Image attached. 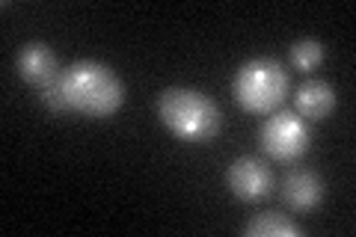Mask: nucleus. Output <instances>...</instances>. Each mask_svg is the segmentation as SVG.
<instances>
[{
	"label": "nucleus",
	"instance_id": "obj_5",
	"mask_svg": "<svg viewBox=\"0 0 356 237\" xmlns=\"http://www.w3.org/2000/svg\"><path fill=\"white\" fill-rule=\"evenodd\" d=\"M226 184L232 190V196L241 202H261L270 196L273 175L267 169V163L255 161V157H238L226 169Z\"/></svg>",
	"mask_w": 356,
	"mask_h": 237
},
{
	"label": "nucleus",
	"instance_id": "obj_7",
	"mask_svg": "<svg viewBox=\"0 0 356 237\" xmlns=\"http://www.w3.org/2000/svg\"><path fill=\"white\" fill-rule=\"evenodd\" d=\"M324 199V181L312 169H291L282 181V202L297 213H309Z\"/></svg>",
	"mask_w": 356,
	"mask_h": 237
},
{
	"label": "nucleus",
	"instance_id": "obj_10",
	"mask_svg": "<svg viewBox=\"0 0 356 237\" xmlns=\"http://www.w3.org/2000/svg\"><path fill=\"white\" fill-rule=\"evenodd\" d=\"M288 60H291L297 72L309 74L327 60V44L321 39H312V36L297 39V42H291V48H288Z\"/></svg>",
	"mask_w": 356,
	"mask_h": 237
},
{
	"label": "nucleus",
	"instance_id": "obj_1",
	"mask_svg": "<svg viewBox=\"0 0 356 237\" xmlns=\"http://www.w3.org/2000/svg\"><path fill=\"white\" fill-rule=\"evenodd\" d=\"M42 104L57 116L110 119L125 104V83L102 60H74L60 77L39 89Z\"/></svg>",
	"mask_w": 356,
	"mask_h": 237
},
{
	"label": "nucleus",
	"instance_id": "obj_8",
	"mask_svg": "<svg viewBox=\"0 0 356 237\" xmlns=\"http://www.w3.org/2000/svg\"><path fill=\"white\" fill-rule=\"evenodd\" d=\"M294 107L297 116L306 122H324L332 110H336V89L327 81H318V77H309L297 86L294 92Z\"/></svg>",
	"mask_w": 356,
	"mask_h": 237
},
{
	"label": "nucleus",
	"instance_id": "obj_6",
	"mask_svg": "<svg viewBox=\"0 0 356 237\" xmlns=\"http://www.w3.org/2000/svg\"><path fill=\"white\" fill-rule=\"evenodd\" d=\"M15 69L21 74V81L30 83V86H39V89L54 83L60 77V72H63L57 54H54V48L51 44H44V42L21 44V51L15 56Z\"/></svg>",
	"mask_w": 356,
	"mask_h": 237
},
{
	"label": "nucleus",
	"instance_id": "obj_3",
	"mask_svg": "<svg viewBox=\"0 0 356 237\" xmlns=\"http://www.w3.org/2000/svg\"><path fill=\"white\" fill-rule=\"evenodd\" d=\"M288 89H291V77L276 56H252L241 63L232 81V95L241 110L252 116H270L288 98Z\"/></svg>",
	"mask_w": 356,
	"mask_h": 237
},
{
	"label": "nucleus",
	"instance_id": "obj_4",
	"mask_svg": "<svg viewBox=\"0 0 356 237\" xmlns=\"http://www.w3.org/2000/svg\"><path fill=\"white\" fill-rule=\"evenodd\" d=\"M259 142L267 157H273L280 163H291L309 152L312 131L306 119H300L297 113H270L261 122Z\"/></svg>",
	"mask_w": 356,
	"mask_h": 237
},
{
	"label": "nucleus",
	"instance_id": "obj_9",
	"mask_svg": "<svg viewBox=\"0 0 356 237\" xmlns=\"http://www.w3.org/2000/svg\"><path fill=\"white\" fill-rule=\"evenodd\" d=\"M243 234H250V237H300L303 229L280 211H264V213H255V217L243 225Z\"/></svg>",
	"mask_w": 356,
	"mask_h": 237
},
{
	"label": "nucleus",
	"instance_id": "obj_2",
	"mask_svg": "<svg viewBox=\"0 0 356 237\" xmlns=\"http://www.w3.org/2000/svg\"><path fill=\"white\" fill-rule=\"evenodd\" d=\"M158 119L181 142H211L222 128L214 98L193 86H166L158 95Z\"/></svg>",
	"mask_w": 356,
	"mask_h": 237
}]
</instances>
